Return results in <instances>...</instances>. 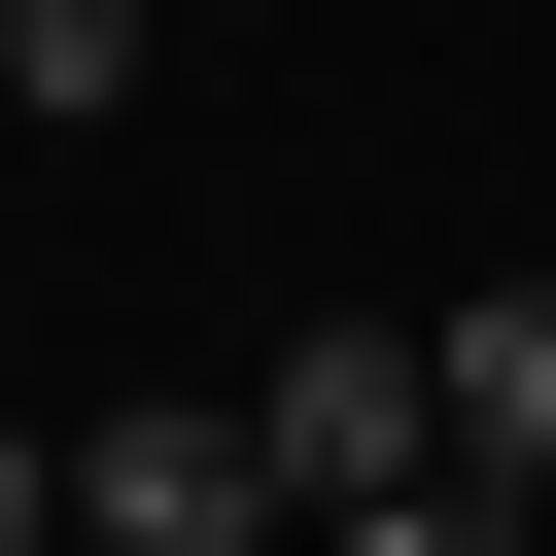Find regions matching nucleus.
Returning a JSON list of instances; mask_svg holds the SVG:
<instances>
[{
	"label": "nucleus",
	"mask_w": 556,
	"mask_h": 556,
	"mask_svg": "<svg viewBox=\"0 0 556 556\" xmlns=\"http://www.w3.org/2000/svg\"><path fill=\"white\" fill-rule=\"evenodd\" d=\"M243 417H278V521H382V486H452V348H417V313H313Z\"/></svg>",
	"instance_id": "f257e3e1"
},
{
	"label": "nucleus",
	"mask_w": 556,
	"mask_h": 556,
	"mask_svg": "<svg viewBox=\"0 0 556 556\" xmlns=\"http://www.w3.org/2000/svg\"><path fill=\"white\" fill-rule=\"evenodd\" d=\"M70 521H104V556H278V417H243V382H139V417L70 452Z\"/></svg>",
	"instance_id": "f03ea898"
},
{
	"label": "nucleus",
	"mask_w": 556,
	"mask_h": 556,
	"mask_svg": "<svg viewBox=\"0 0 556 556\" xmlns=\"http://www.w3.org/2000/svg\"><path fill=\"white\" fill-rule=\"evenodd\" d=\"M417 348H452V452L556 486V278H486V313H417Z\"/></svg>",
	"instance_id": "7ed1b4c3"
},
{
	"label": "nucleus",
	"mask_w": 556,
	"mask_h": 556,
	"mask_svg": "<svg viewBox=\"0 0 556 556\" xmlns=\"http://www.w3.org/2000/svg\"><path fill=\"white\" fill-rule=\"evenodd\" d=\"M0 104H35V139H104V104H139V0H0Z\"/></svg>",
	"instance_id": "20e7f679"
},
{
	"label": "nucleus",
	"mask_w": 556,
	"mask_h": 556,
	"mask_svg": "<svg viewBox=\"0 0 556 556\" xmlns=\"http://www.w3.org/2000/svg\"><path fill=\"white\" fill-rule=\"evenodd\" d=\"M35 521H70V486H35V452H0V556H35Z\"/></svg>",
	"instance_id": "39448f33"
},
{
	"label": "nucleus",
	"mask_w": 556,
	"mask_h": 556,
	"mask_svg": "<svg viewBox=\"0 0 556 556\" xmlns=\"http://www.w3.org/2000/svg\"><path fill=\"white\" fill-rule=\"evenodd\" d=\"M35 556H104V521H35Z\"/></svg>",
	"instance_id": "423d86ee"
},
{
	"label": "nucleus",
	"mask_w": 556,
	"mask_h": 556,
	"mask_svg": "<svg viewBox=\"0 0 556 556\" xmlns=\"http://www.w3.org/2000/svg\"><path fill=\"white\" fill-rule=\"evenodd\" d=\"M521 556H556V521H521Z\"/></svg>",
	"instance_id": "0eeeda50"
}]
</instances>
